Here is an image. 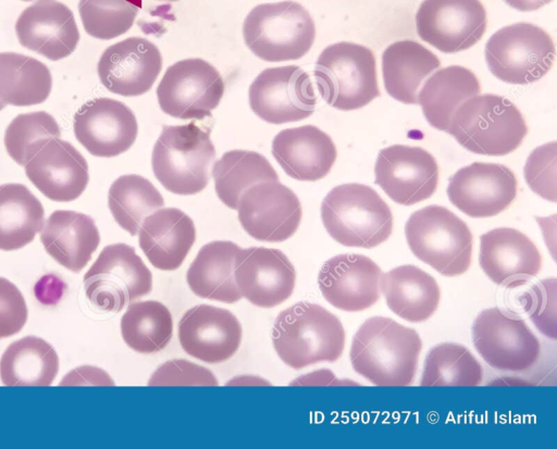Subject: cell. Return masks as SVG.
<instances>
[{
  "label": "cell",
  "mask_w": 557,
  "mask_h": 449,
  "mask_svg": "<svg viewBox=\"0 0 557 449\" xmlns=\"http://www.w3.org/2000/svg\"><path fill=\"white\" fill-rule=\"evenodd\" d=\"M421 348L413 328L373 316L356 332L349 358L354 371L374 385L407 386L413 382Z\"/></svg>",
  "instance_id": "obj_1"
},
{
  "label": "cell",
  "mask_w": 557,
  "mask_h": 449,
  "mask_svg": "<svg viewBox=\"0 0 557 449\" xmlns=\"http://www.w3.org/2000/svg\"><path fill=\"white\" fill-rule=\"evenodd\" d=\"M272 340L278 358L300 370L338 360L345 347V330L339 319L320 304L300 301L276 316Z\"/></svg>",
  "instance_id": "obj_2"
},
{
  "label": "cell",
  "mask_w": 557,
  "mask_h": 449,
  "mask_svg": "<svg viewBox=\"0 0 557 449\" xmlns=\"http://www.w3.org/2000/svg\"><path fill=\"white\" fill-rule=\"evenodd\" d=\"M446 133L473 153L500 157L522 144L528 126L520 110L509 99L479 93L455 110Z\"/></svg>",
  "instance_id": "obj_3"
},
{
  "label": "cell",
  "mask_w": 557,
  "mask_h": 449,
  "mask_svg": "<svg viewBox=\"0 0 557 449\" xmlns=\"http://www.w3.org/2000/svg\"><path fill=\"white\" fill-rule=\"evenodd\" d=\"M321 220L329 235L346 247L371 249L393 232L387 203L373 188L358 183L331 189L321 203Z\"/></svg>",
  "instance_id": "obj_4"
},
{
  "label": "cell",
  "mask_w": 557,
  "mask_h": 449,
  "mask_svg": "<svg viewBox=\"0 0 557 449\" xmlns=\"http://www.w3.org/2000/svg\"><path fill=\"white\" fill-rule=\"evenodd\" d=\"M215 149L210 129L190 122L164 125L151 155L152 171L162 186L176 195H195L206 188Z\"/></svg>",
  "instance_id": "obj_5"
},
{
  "label": "cell",
  "mask_w": 557,
  "mask_h": 449,
  "mask_svg": "<svg viewBox=\"0 0 557 449\" xmlns=\"http://www.w3.org/2000/svg\"><path fill=\"white\" fill-rule=\"evenodd\" d=\"M405 235L411 252L440 274H463L471 264L473 237L468 225L442 205L414 211L406 222Z\"/></svg>",
  "instance_id": "obj_6"
},
{
  "label": "cell",
  "mask_w": 557,
  "mask_h": 449,
  "mask_svg": "<svg viewBox=\"0 0 557 449\" xmlns=\"http://www.w3.org/2000/svg\"><path fill=\"white\" fill-rule=\"evenodd\" d=\"M247 47L269 62L297 60L313 45L315 25L307 9L285 0L256 5L243 24Z\"/></svg>",
  "instance_id": "obj_7"
},
{
  "label": "cell",
  "mask_w": 557,
  "mask_h": 449,
  "mask_svg": "<svg viewBox=\"0 0 557 449\" xmlns=\"http://www.w3.org/2000/svg\"><path fill=\"white\" fill-rule=\"evenodd\" d=\"M313 75L323 100L338 110L363 108L380 96L374 54L359 43L341 41L324 48Z\"/></svg>",
  "instance_id": "obj_8"
},
{
  "label": "cell",
  "mask_w": 557,
  "mask_h": 449,
  "mask_svg": "<svg viewBox=\"0 0 557 449\" xmlns=\"http://www.w3.org/2000/svg\"><path fill=\"white\" fill-rule=\"evenodd\" d=\"M491 73L502 82L527 85L541 79L555 60L552 37L541 27L519 22L494 33L485 46Z\"/></svg>",
  "instance_id": "obj_9"
},
{
  "label": "cell",
  "mask_w": 557,
  "mask_h": 449,
  "mask_svg": "<svg viewBox=\"0 0 557 449\" xmlns=\"http://www.w3.org/2000/svg\"><path fill=\"white\" fill-rule=\"evenodd\" d=\"M88 300L103 311L120 312L152 290V275L135 249L106 246L84 275Z\"/></svg>",
  "instance_id": "obj_10"
},
{
  "label": "cell",
  "mask_w": 557,
  "mask_h": 449,
  "mask_svg": "<svg viewBox=\"0 0 557 449\" xmlns=\"http://www.w3.org/2000/svg\"><path fill=\"white\" fill-rule=\"evenodd\" d=\"M223 93L221 74L199 58L183 59L169 66L157 87L161 110L182 120L210 116Z\"/></svg>",
  "instance_id": "obj_11"
},
{
  "label": "cell",
  "mask_w": 557,
  "mask_h": 449,
  "mask_svg": "<svg viewBox=\"0 0 557 449\" xmlns=\"http://www.w3.org/2000/svg\"><path fill=\"white\" fill-rule=\"evenodd\" d=\"M473 346L493 369L523 372L541 356V344L525 322L499 308L483 310L472 324Z\"/></svg>",
  "instance_id": "obj_12"
},
{
  "label": "cell",
  "mask_w": 557,
  "mask_h": 449,
  "mask_svg": "<svg viewBox=\"0 0 557 449\" xmlns=\"http://www.w3.org/2000/svg\"><path fill=\"white\" fill-rule=\"evenodd\" d=\"M248 93L251 110L272 124L307 119L317 103L309 74L297 65L263 70L251 83Z\"/></svg>",
  "instance_id": "obj_13"
},
{
  "label": "cell",
  "mask_w": 557,
  "mask_h": 449,
  "mask_svg": "<svg viewBox=\"0 0 557 449\" xmlns=\"http://www.w3.org/2000/svg\"><path fill=\"white\" fill-rule=\"evenodd\" d=\"M237 211L245 232L268 242L290 238L302 215L298 197L278 179L263 180L246 189L238 200Z\"/></svg>",
  "instance_id": "obj_14"
},
{
  "label": "cell",
  "mask_w": 557,
  "mask_h": 449,
  "mask_svg": "<svg viewBox=\"0 0 557 449\" xmlns=\"http://www.w3.org/2000/svg\"><path fill=\"white\" fill-rule=\"evenodd\" d=\"M486 25V11L480 0H423L416 14L419 37L444 53L474 46Z\"/></svg>",
  "instance_id": "obj_15"
},
{
  "label": "cell",
  "mask_w": 557,
  "mask_h": 449,
  "mask_svg": "<svg viewBox=\"0 0 557 449\" xmlns=\"http://www.w3.org/2000/svg\"><path fill=\"white\" fill-rule=\"evenodd\" d=\"M374 173L375 184L403 205L429 199L438 184L437 162L420 147L393 145L380 150Z\"/></svg>",
  "instance_id": "obj_16"
},
{
  "label": "cell",
  "mask_w": 557,
  "mask_h": 449,
  "mask_svg": "<svg viewBox=\"0 0 557 449\" xmlns=\"http://www.w3.org/2000/svg\"><path fill=\"white\" fill-rule=\"evenodd\" d=\"M449 201L470 217L483 219L505 211L517 195V178L504 164L473 162L449 177Z\"/></svg>",
  "instance_id": "obj_17"
},
{
  "label": "cell",
  "mask_w": 557,
  "mask_h": 449,
  "mask_svg": "<svg viewBox=\"0 0 557 449\" xmlns=\"http://www.w3.org/2000/svg\"><path fill=\"white\" fill-rule=\"evenodd\" d=\"M234 277L240 296L260 308L286 301L296 284V271L289 259L278 249L264 247L240 248Z\"/></svg>",
  "instance_id": "obj_18"
},
{
  "label": "cell",
  "mask_w": 557,
  "mask_h": 449,
  "mask_svg": "<svg viewBox=\"0 0 557 449\" xmlns=\"http://www.w3.org/2000/svg\"><path fill=\"white\" fill-rule=\"evenodd\" d=\"M137 120L125 103L111 98H96L84 103L74 115V134L92 155L116 157L136 140Z\"/></svg>",
  "instance_id": "obj_19"
},
{
  "label": "cell",
  "mask_w": 557,
  "mask_h": 449,
  "mask_svg": "<svg viewBox=\"0 0 557 449\" xmlns=\"http://www.w3.org/2000/svg\"><path fill=\"white\" fill-rule=\"evenodd\" d=\"M381 276L382 271L372 259L343 253L324 262L318 274V285L331 305L346 312H358L377 302Z\"/></svg>",
  "instance_id": "obj_20"
},
{
  "label": "cell",
  "mask_w": 557,
  "mask_h": 449,
  "mask_svg": "<svg viewBox=\"0 0 557 449\" xmlns=\"http://www.w3.org/2000/svg\"><path fill=\"white\" fill-rule=\"evenodd\" d=\"M178 340L190 357L206 363H222L239 349L242 325L226 309L198 304L180 320Z\"/></svg>",
  "instance_id": "obj_21"
},
{
  "label": "cell",
  "mask_w": 557,
  "mask_h": 449,
  "mask_svg": "<svg viewBox=\"0 0 557 449\" xmlns=\"http://www.w3.org/2000/svg\"><path fill=\"white\" fill-rule=\"evenodd\" d=\"M161 68L162 55L153 42L143 37H128L102 52L97 72L109 91L133 97L148 91Z\"/></svg>",
  "instance_id": "obj_22"
},
{
  "label": "cell",
  "mask_w": 557,
  "mask_h": 449,
  "mask_svg": "<svg viewBox=\"0 0 557 449\" xmlns=\"http://www.w3.org/2000/svg\"><path fill=\"white\" fill-rule=\"evenodd\" d=\"M24 166L35 187L58 202L77 199L89 180L85 158L72 144L59 137L44 142Z\"/></svg>",
  "instance_id": "obj_23"
},
{
  "label": "cell",
  "mask_w": 557,
  "mask_h": 449,
  "mask_svg": "<svg viewBox=\"0 0 557 449\" xmlns=\"http://www.w3.org/2000/svg\"><path fill=\"white\" fill-rule=\"evenodd\" d=\"M479 262L493 283L511 287L522 285L540 273L542 255L520 230L498 227L481 235Z\"/></svg>",
  "instance_id": "obj_24"
},
{
  "label": "cell",
  "mask_w": 557,
  "mask_h": 449,
  "mask_svg": "<svg viewBox=\"0 0 557 449\" xmlns=\"http://www.w3.org/2000/svg\"><path fill=\"white\" fill-rule=\"evenodd\" d=\"M15 32L23 47L52 61L70 55L79 41L73 12L55 0H38L24 9Z\"/></svg>",
  "instance_id": "obj_25"
},
{
  "label": "cell",
  "mask_w": 557,
  "mask_h": 449,
  "mask_svg": "<svg viewBox=\"0 0 557 449\" xmlns=\"http://www.w3.org/2000/svg\"><path fill=\"white\" fill-rule=\"evenodd\" d=\"M272 154L288 176L314 182L330 173L337 151L326 133L302 125L281 130L272 141Z\"/></svg>",
  "instance_id": "obj_26"
},
{
  "label": "cell",
  "mask_w": 557,
  "mask_h": 449,
  "mask_svg": "<svg viewBox=\"0 0 557 449\" xmlns=\"http://www.w3.org/2000/svg\"><path fill=\"white\" fill-rule=\"evenodd\" d=\"M196 240L193 220L177 208H160L149 214L138 230V242L148 261L161 271H174L184 262Z\"/></svg>",
  "instance_id": "obj_27"
},
{
  "label": "cell",
  "mask_w": 557,
  "mask_h": 449,
  "mask_svg": "<svg viewBox=\"0 0 557 449\" xmlns=\"http://www.w3.org/2000/svg\"><path fill=\"white\" fill-rule=\"evenodd\" d=\"M40 241L47 253L65 269L77 273L90 261L100 244L95 221L81 212L57 210L47 219Z\"/></svg>",
  "instance_id": "obj_28"
},
{
  "label": "cell",
  "mask_w": 557,
  "mask_h": 449,
  "mask_svg": "<svg viewBox=\"0 0 557 449\" xmlns=\"http://www.w3.org/2000/svg\"><path fill=\"white\" fill-rule=\"evenodd\" d=\"M380 290L388 309L411 323L430 319L441 299L435 278L412 264L400 265L382 274Z\"/></svg>",
  "instance_id": "obj_29"
},
{
  "label": "cell",
  "mask_w": 557,
  "mask_h": 449,
  "mask_svg": "<svg viewBox=\"0 0 557 449\" xmlns=\"http://www.w3.org/2000/svg\"><path fill=\"white\" fill-rule=\"evenodd\" d=\"M239 246L227 240H215L200 248L191 262L186 280L198 297L224 303H235L242 296L237 289L234 270Z\"/></svg>",
  "instance_id": "obj_30"
},
{
  "label": "cell",
  "mask_w": 557,
  "mask_h": 449,
  "mask_svg": "<svg viewBox=\"0 0 557 449\" xmlns=\"http://www.w3.org/2000/svg\"><path fill=\"white\" fill-rule=\"evenodd\" d=\"M440 65L438 58L414 40L393 42L382 54L385 90L397 101L416 104L423 79Z\"/></svg>",
  "instance_id": "obj_31"
},
{
  "label": "cell",
  "mask_w": 557,
  "mask_h": 449,
  "mask_svg": "<svg viewBox=\"0 0 557 449\" xmlns=\"http://www.w3.org/2000/svg\"><path fill=\"white\" fill-rule=\"evenodd\" d=\"M480 91V82L471 70L450 65L426 79L419 90L418 103L432 127L447 132L455 110Z\"/></svg>",
  "instance_id": "obj_32"
},
{
  "label": "cell",
  "mask_w": 557,
  "mask_h": 449,
  "mask_svg": "<svg viewBox=\"0 0 557 449\" xmlns=\"http://www.w3.org/2000/svg\"><path fill=\"white\" fill-rule=\"evenodd\" d=\"M58 371L54 348L35 336L12 342L0 359V379L5 386H49Z\"/></svg>",
  "instance_id": "obj_33"
},
{
  "label": "cell",
  "mask_w": 557,
  "mask_h": 449,
  "mask_svg": "<svg viewBox=\"0 0 557 449\" xmlns=\"http://www.w3.org/2000/svg\"><path fill=\"white\" fill-rule=\"evenodd\" d=\"M44 221V207L26 186L0 185V250L13 251L32 242Z\"/></svg>",
  "instance_id": "obj_34"
},
{
  "label": "cell",
  "mask_w": 557,
  "mask_h": 449,
  "mask_svg": "<svg viewBox=\"0 0 557 449\" xmlns=\"http://www.w3.org/2000/svg\"><path fill=\"white\" fill-rule=\"evenodd\" d=\"M52 77L49 68L35 58L16 52H0V100L27 107L49 97Z\"/></svg>",
  "instance_id": "obj_35"
},
{
  "label": "cell",
  "mask_w": 557,
  "mask_h": 449,
  "mask_svg": "<svg viewBox=\"0 0 557 449\" xmlns=\"http://www.w3.org/2000/svg\"><path fill=\"white\" fill-rule=\"evenodd\" d=\"M215 192L228 208L237 210L243 192L252 185L278 175L268 159L250 150H231L225 152L212 167Z\"/></svg>",
  "instance_id": "obj_36"
},
{
  "label": "cell",
  "mask_w": 557,
  "mask_h": 449,
  "mask_svg": "<svg viewBox=\"0 0 557 449\" xmlns=\"http://www.w3.org/2000/svg\"><path fill=\"white\" fill-rule=\"evenodd\" d=\"M108 205L115 222L135 236L144 220L164 205V199L149 179L127 174L117 177L110 186Z\"/></svg>",
  "instance_id": "obj_37"
},
{
  "label": "cell",
  "mask_w": 557,
  "mask_h": 449,
  "mask_svg": "<svg viewBox=\"0 0 557 449\" xmlns=\"http://www.w3.org/2000/svg\"><path fill=\"white\" fill-rule=\"evenodd\" d=\"M173 320L170 310L159 301L131 303L121 319L125 344L139 353L163 350L171 341Z\"/></svg>",
  "instance_id": "obj_38"
},
{
  "label": "cell",
  "mask_w": 557,
  "mask_h": 449,
  "mask_svg": "<svg viewBox=\"0 0 557 449\" xmlns=\"http://www.w3.org/2000/svg\"><path fill=\"white\" fill-rule=\"evenodd\" d=\"M482 379L481 364L465 346L442 342L428 352L420 385L476 386Z\"/></svg>",
  "instance_id": "obj_39"
},
{
  "label": "cell",
  "mask_w": 557,
  "mask_h": 449,
  "mask_svg": "<svg viewBox=\"0 0 557 449\" xmlns=\"http://www.w3.org/2000/svg\"><path fill=\"white\" fill-rule=\"evenodd\" d=\"M141 7L137 0H79L78 11L85 32L98 39H112L126 33Z\"/></svg>",
  "instance_id": "obj_40"
},
{
  "label": "cell",
  "mask_w": 557,
  "mask_h": 449,
  "mask_svg": "<svg viewBox=\"0 0 557 449\" xmlns=\"http://www.w3.org/2000/svg\"><path fill=\"white\" fill-rule=\"evenodd\" d=\"M60 135V127L49 113H23L14 117L7 127L4 146L9 155L18 165H25L44 142Z\"/></svg>",
  "instance_id": "obj_41"
},
{
  "label": "cell",
  "mask_w": 557,
  "mask_h": 449,
  "mask_svg": "<svg viewBox=\"0 0 557 449\" xmlns=\"http://www.w3.org/2000/svg\"><path fill=\"white\" fill-rule=\"evenodd\" d=\"M555 141L535 148L527 159L524 178L529 187L543 199L556 202Z\"/></svg>",
  "instance_id": "obj_42"
},
{
  "label": "cell",
  "mask_w": 557,
  "mask_h": 449,
  "mask_svg": "<svg viewBox=\"0 0 557 449\" xmlns=\"http://www.w3.org/2000/svg\"><path fill=\"white\" fill-rule=\"evenodd\" d=\"M525 299L530 320L543 335L556 340V278H546L530 287Z\"/></svg>",
  "instance_id": "obj_43"
},
{
  "label": "cell",
  "mask_w": 557,
  "mask_h": 449,
  "mask_svg": "<svg viewBox=\"0 0 557 449\" xmlns=\"http://www.w3.org/2000/svg\"><path fill=\"white\" fill-rule=\"evenodd\" d=\"M149 386H216L218 379L205 366L175 359L160 365L150 376Z\"/></svg>",
  "instance_id": "obj_44"
},
{
  "label": "cell",
  "mask_w": 557,
  "mask_h": 449,
  "mask_svg": "<svg viewBox=\"0 0 557 449\" xmlns=\"http://www.w3.org/2000/svg\"><path fill=\"white\" fill-rule=\"evenodd\" d=\"M28 310L20 289L0 277V338L17 334L25 325Z\"/></svg>",
  "instance_id": "obj_45"
},
{
  "label": "cell",
  "mask_w": 557,
  "mask_h": 449,
  "mask_svg": "<svg viewBox=\"0 0 557 449\" xmlns=\"http://www.w3.org/2000/svg\"><path fill=\"white\" fill-rule=\"evenodd\" d=\"M77 385L113 386L114 382L103 370L96 366L84 365L67 373L60 383V386Z\"/></svg>",
  "instance_id": "obj_46"
},
{
  "label": "cell",
  "mask_w": 557,
  "mask_h": 449,
  "mask_svg": "<svg viewBox=\"0 0 557 449\" xmlns=\"http://www.w3.org/2000/svg\"><path fill=\"white\" fill-rule=\"evenodd\" d=\"M355 385L350 381H339L329 370H321L302 377H298L290 385Z\"/></svg>",
  "instance_id": "obj_47"
},
{
  "label": "cell",
  "mask_w": 557,
  "mask_h": 449,
  "mask_svg": "<svg viewBox=\"0 0 557 449\" xmlns=\"http://www.w3.org/2000/svg\"><path fill=\"white\" fill-rule=\"evenodd\" d=\"M509 7L522 11H534L549 3L552 0H504Z\"/></svg>",
  "instance_id": "obj_48"
},
{
  "label": "cell",
  "mask_w": 557,
  "mask_h": 449,
  "mask_svg": "<svg viewBox=\"0 0 557 449\" xmlns=\"http://www.w3.org/2000/svg\"><path fill=\"white\" fill-rule=\"evenodd\" d=\"M227 385H269V383L259 377L243 376L230 381Z\"/></svg>",
  "instance_id": "obj_49"
},
{
  "label": "cell",
  "mask_w": 557,
  "mask_h": 449,
  "mask_svg": "<svg viewBox=\"0 0 557 449\" xmlns=\"http://www.w3.org/2000/svg\"><path fill=\"white\" fill-rule=\"evenodd\" d=\"M5 107V103L0 100V111Z\"/></svg>",
  "instance_id": "obj_50"
},
{
  "label": "cell",
  "mask_w": 557,
  "mask_h": 449,
  "mask_svg": "<svg viewBox=\"0 0 557 449\" xmlns=\"http://www.w3.org/2000/svg\"><path fill=\"white\" fill-rule=\"evenodd\" d=\"M165 1H177V0H165Z\"/></svg>",
  "instance_id": "obj_51"
},
{
  "label": "cell",
  "mask_w": 557,
  "mask_h": 449,
  "mask_svg": "<svg viewBox=\"0 0 557 449\" xmlns=\"http://www.w3.org/2000/svg\"><path fill=\"white\" fill-rule=\"evenodd\" d=\"M23 1H33V0H23Z\"/></svg>",
  "instance_id": "obj_52"
}]
</instances>
